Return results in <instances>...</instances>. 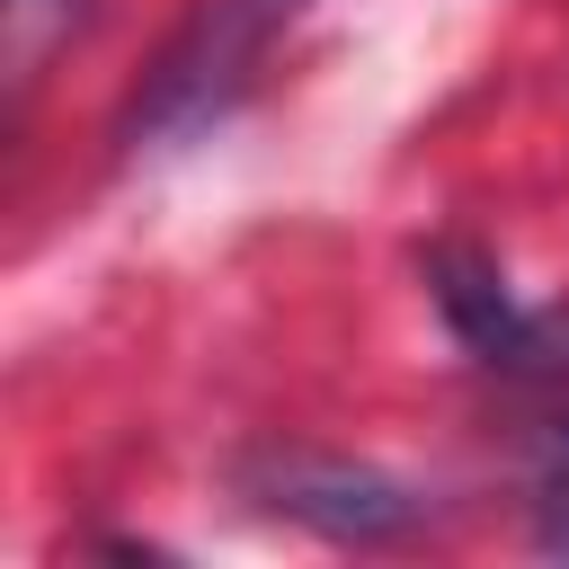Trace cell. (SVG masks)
<instances>
[{"label":"cell","instance_id":"cell-1","mask_svg":"<svg viewBox=\"0 0 569 569\" xmlns=\"http://www.w3.org/2000/svg\"><path fill=\"white\" fill-rule=\"evenodd\" d=\"M302 18V0H196L178 18V36L160 44V62L142 71L133 107H124V142H178L196 124H213L267 62V44Z\"/></svg>","mask_w":569,"mask_h":569},{"label":"cell","instance_id":"cell-2","mask_svg":"<svg viewBox=\"0 0 569 569\" xmlns=\"http://www.w3.org/2000/svg\"><path fill=\"white\" fill-rule=\"evenodd\" d=\"M249 489H258V507H276V516H293V525H311L329 542H400L427 516V498H409L391 471L347 462V453H302V445L293 453H258Z\"/></svg>","mask_w":569,"mask_h":569},{"label":"cell","instance_id":"cell-3","mask_svg":"<svg viewBox=\"0 0 569 569\" xmlns=\"http://www.w3.org/2000/svg\"><path fill=\"white\" fill-rule=\"evenodd\" d=\"M80 27V0H9V80H36L53 36Z\"/></svg>","mask_w":569,"mask_h":569},{"label":"cell","instance_id":"cell-4","mask_svg":"<svg viewBox=\"0 0 569 569\" xmlns=\"http://www.w3.org/2000/svg\"><path fill=\"white\" fill-rule=\"evenodd\" d=\"M533 480H542L551 498H569V418H542V427H533Z\"/></svg>","mask_w":569,"mask_h":569},{"label":"cell","instance_id":"cell-5","mask_svg":"<svg viewBox=\"0 0 569 569\" xmlns=\"http://www.w3.org/2000/svg\"><path fill=\"white\" fill-rule=\"evenodd\" d=\"M542 551H569V516H551V525H542Z\"/></svg>","mask_w":569,"mask_h":569}]
</instances>
